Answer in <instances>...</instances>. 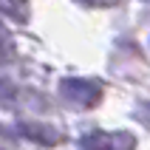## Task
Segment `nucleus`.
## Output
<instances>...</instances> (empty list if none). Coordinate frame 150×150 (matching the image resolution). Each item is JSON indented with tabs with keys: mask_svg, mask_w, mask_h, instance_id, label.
I'll use <instances>...</instances> for the list:
<instances>
[{
	"mask_svg": "<svg viewBox=\"0 0 150 150\" xmlns=\"http://www.w3.org/2000/svg\"><path fill=\"white\" fill-rule=\"evenodd\" d=\"M0 59H3V51H0Z\"/></svg>",
	"mask_w": 150,
	"mask_h": 150,
	"instance_id": "6e6552de",
	"label": "nucleus"
},
{
	"mask_svg": "<svg viewBox=\"0 0 150 150\" xmlns=\"http://www.w3.org/2000/svg\"><path fill=\"white\" fill-rule=\"evenodd\" d=\"M82 150H136V139L130 133H105L93 130L79 139Z\"/></svg>",
	"mask_w": 150,
	"mask_h": 150,
	"instance_id": "f03ea898",
	"label": "nucleus"
},
{
	"mask_svg": "<svg viewBox=\"0 0 150 150\" xmlns=\"http://www.w3.org/2000/svg\"><path fill=\"white\" fill-rule=\"evenodd\" d=\"M82 3H99V0H82Z\"/></svg>",
	"mask_w": 150,
	"mask_h": 150,
	"instance_id": "0eeeda50",
	"label": "nucleus"
},
{
	"mask_svg": "<svg viewBox=\"0 0 150 150\" xmlns=\"http://www.w3.org/2000/svg\"><path fill=\"white\" fill-rule=\"evenodd\" d=\"M17 96V88L11 79H6V76H0V105H11Z\"/></svg>",
	"mask_w": 150,
	"mask_h": 150,
	"instance_id": "39448f33",
	"label": "nucleus"
},
{
	"mask_svg": "<svg viewBox=\"0 0 150 150\" xmlns=\"http://www.w3.org/2000/svg\"><path fill=\"white\" fill-rule=\"evenodd\" d=\"M17 133L31 139V142H37V144H57L59 142V133L51 125H42V122H20Z\"/></svg>",
	"mask_w": 150,
	"mask_h": 150,
	"instance_id": "7ed1b4c3",
	"label": "nucleus"
},
{
	"mask_svg": "<svg viewBox=\"0 0 150 150\" xmlns=\"http://www.w3.org/2000/svg\"><path fill=\"white\" fill-rule=\"evenodd\" d=\"M3 37H6V28H3V23H0V40H3Z\"/></svg>",
	"mask_w": 150,
	"mask_h": 150,
	"instance_id": "423d86ee",
	"label": "nucleus"
},
{
	"mask_svg": "<svg viewBox=\"0 0 150 150\" xmlns=\"http://www.w3.org/2000/svg\"><path fill=\"white\" fill-rule=\"evenodd\" d=\"M0 11H6L14 20H25L28 17V8H25L23 0H0Z\"/></svg>",
	"mask_w": 150,
	"mask_h": 150,
	"instance_id": "20e7f679",
	"label": "nucleus"
},
{
	"mask_svg": "<svg viewBox=\"0 0 150 150\" xmlns=\"http://www.w3.org/2000/svg\"><path fill=\"white\" fill-rule=\"evenodd\" d=\"M59 93L65 96L68 102L74 105H82V108H91L102 99V88L93 79H82V76H68L59 82Z\"/></svg>",
	"mask_w": 150,
	"mask_h": 150,
	"instance_id": "f257e3e1",
	"label": "nucleus"
}]
</instances>
